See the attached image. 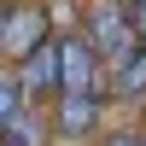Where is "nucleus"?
Wrapping results in <instances>:
<instances>
[{
  "mask_svg": "<svg viewBox=\"0 0 146 146\" xmlns=\"http://www.w3.org/2000/svg\"><path fill=\"white\" fill-rule=\"evenodd\" d=\"M82 35H88V47L100 53L105 70L129 64V58L140 53V35H135V23H129V6H123V0H94V6L82 12Z\"/></svg>",
  "mask_w": 146,
  "mask_h": 146,
  "instance_id": "f257e3e1",
  "label": "nucleus"
},
{
  "mask_svg": "<svg viewBox=\"0 0 146 146\" xmlns=\"http://www.w3.org/2000/svg\"><path fill=\"white\" fill-rule=\"evenodd\" d=\"M100 117H105V100H94V94H58L53 100V135L58 140H88L100 129Z\"/></svg>",
  "mask_w": 146,
  "mask_h": 146,
  "instance_id": "20e7f679",
  "label": "nucleus"
},
{
  "mask_svg": "<svg viewBox=\"0 0 146 146\" xmlns=\"http://www.w3.org/2000/svg\"><path fill=\"white\" fill-rule=\"evenodd\" d=\"M0 146H12V140H0Z\"/></svg>",
  "mask_w": 146,
  "mask_h": 146,
  "instance_id": "9b49d317",
  "label": "nucleus"
},
{
  "mask_svg": "<svg viewBox=\"0 0 146 146\" xmlns=\"http://www.w3.org/2000/svg\"><path fill=\"white\" fill-rule=\"evenodd\" d=\"M0 140H12V146H47V140H53V117H41V111H23V117H18V123H12Z\"/></svg>",
  "mask_w": 146,
  "mask_h": 146,
  "instance_id": "423d86ee",
  "label": "nucleus"
},
{
  "mask_svg": "<svg viewBox=\"0 0 146 146\" xmlns=\"http://www.w3.org/2000/svg\"><path fill=\"white\" fill-rule=\"evenodd\" d=\"M47 41H53V12H47L41 0H6V47H0V53L12 58V70H18L23 58H35Z\"/></svg>",
  "mask_w": 146,
  "mask_h": 146,
  "instance_id": "7ed1b4c3",
  "label": "nucleus"
},
{
  "mask_svg": "<svg viewBox=\"0 0 146 146\" xmlns=\"http://www.w3.org/2000/svg\"><path fill=\"white\" fill-rule=\"evenodd\" d=\"M0 47H6V0H0ZM0 58H6V53H0Z\"/></svg>",
  "mask_w": 146,
  "mask_h": 146,
  "instance_id": "9d476101",
  "label": "nucleus"
},
{
  "mask_svg": "<svg viewBox=\"0 0 146 146\" xmlns=\"http://www.w3.org/2000/svg\"><path fill=\"white\" fill-rule=\"evenodd\" d=\"M100 146H146V129H111Z\"/></svg>",
  "mask_w": 146,
  "mask_h": 146,
  "instance_id": "6e6552de",
  "label": "nucleus"
},
{
  "mask_svg": "<svg viewBox=\"0 0 146 146\" xmlns=\"http://www.w3.org/2000/svg\"><path fill=\"white\" fill-rule=\"evenodd\" d=\"M123 6H129V23H135V35L146 41V0H123Z\"/></svg>",
  "mask_w": 146,
  "mask_h": 146,
  "instance_id": "1a4fd4ad",
  "label": "nucleus"
},
{
  "mask_svg": "<svg viewBox=\"0 0 146 146\" xmlns=\"http://www.w3.org/2000/svg\"><path fill=\"white\" fill-rule=\"evenodd\" d=\"M105 88H111V70L100 64L88 35L82 29L58 35V94H94V100H105Z\"/></svg>",
  "mask_w": 146,
  "mask_h": 146,
  "instance_id": "f03ea898",
  "label": "nucleus"
},
{
  "mask_svg": "<svg viewBox=\"0 0 146 146\" xmlns=\"http://www.w3.org/2000/svg\"><path fill=\"white\" fill-rule=\"evenodd\" d=\"M23 111H29V105H23V94H18V76H0V135H6Z\"/></svg>",
  "mask_w": 146,
  "mask_h": 146,
  "instance_id": "0eeeda50",
  "label": "nucleus"
},
{
  "mask_svg": "<svg viewBox=\"0 0 146 146\" xmlns=\"http://www.w3.org/2000/svg\"><path fill=\"white\" fill-rule=\"evenodd\" d=\"M105 100H117V105H140V100H146V41H140V53L129 58V64H117V70H111Z\"/></svg>",
  "mask_w": 146,
  "mask_h": 146,
  "instance_id": "39448f33",
  "label": "nucleus"
}]
</instances>
